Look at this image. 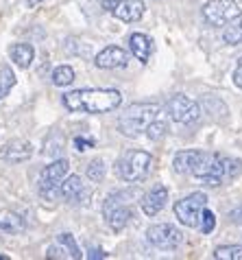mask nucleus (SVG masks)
<instances>
[{
	"label": "nucleus",
	"mask_w": 242,
	"mask_h": 260,
	"mask_svg": "<svg viewBox=\"0 0 242 260\" xmlns=\"http://www.w3.org/2000/svg\"><path fill=\"white\" fill-rule=\"evenodd\" d=\"M240 173H242V160L218 155V153H212V151H201L196 164L192 166L190 175L198 177L208 188H218L225 182L236 179Z\"/></svg>",
	"instance_id": "f257e3e1"
},
{
	"label": "nucleus",
	"mask_w": 242,
	"mask_h": 260,
	"mask_svg": "<svg viewBox=\"0 0 242 260\" xmlns=\"http://www.w3.org/2000/svg\"><path fill=\"white\" fill-rule=\"evenodd\" d=\"M63 107L70 112L83 114H107L118 110L123 103V94L111 88H83L63 94Z\"/></svg>",
	"instance_id": "f03ea898"
},
{
	"label": "nucleus",
	"mask_w": 242,
	"mask_h": 260,
	"mask_svg": "<svg viewBox=\"0 0 242 260\" xmlns=\"http://www.w3.org/2000/svg\"><path fill=\"white\" fill-rule=\"evenodd\" d=\"M159 116H164V114L157 103H133L131 107H127V110L120 114L118 129L127 138H138V136L144 134L146 127Z\"/></svg>",
	"instance_id": "7ed1b4c3"
},
{
	"label": "nucleus",
	"mask_w": 242,
	"mask_h": 260,
	"mask_svg": "<svg viewBox=\"0 0 242 260\" xmlns=\"http://www.w3.org/2000/svg\"><path fill=\"white\" fill-rule=\"evenodd\" d=\"M68 171H70V164L66 157H59V160H55L53 164H48L46 169L39 173V182H37L42 197L48 201H55L57 197H61V182H63V177L68 175Z\"/></svg>",
	"instance_id": "20e7f679"
},
{
	"label": "nucleus",
	"mask_w": 242,
	"mask_h": 260,
	"mask_svg": "<svg viewBox=\"0 0 242 260\" xmlns=\"http://www.w3.org/2000/svg\"><path fill=\"white\" fill-rule=\"evenodd\" d=\"M151 153L146 151H129L118 162V173L125 182H142L151 171Z\"/></svg>",
	"instance_id": "39448f33"
},
{
	"label": "nucleus",
	"mask_w": 242,
	"mask_h": 260,
	"mask_svg": "<svg viewBox=\"0 0 242 260\" xmlns=\"http://www.w3.org/2000/svg\"><path fill=\"white\" fill-rule=\"evenodd\" d=\"M203 20L210 26H225L229 24L233 18L240 16V7L236 0H208L203 5Z\"/></svg>",
	"instance_id": "423d86ee"
},
{
	"label": "nucleus",
	"mask_w": 242,
	"mask_h": 260,
	"mask_svg": "<svg viewBox=\"0 0 242 260\" xmlns=\"http://www.w3.org/2000/svg\"><path fill=\"white\" fill-rule=\"evenodd\" d=\"M103 216L107 221V225L113 230V232H120L129 225L131 221V210L129 206L123 201V194L120 192H111L103 204Z\"/></svg>",
	"instance_id": "0eeeda50"
},
{
	"label": "nucleus",
	"mask_w": 242,
	"mask_h": 260,
	"mask_svg": "<svg viewBox=\"0 0 242 260\" xmlns=\"http://www.w3.org/2000/svg\"><path fill=\"white\" fill-rule=\"evenodd\" d=\"M166 112H168V116L175 122H179V125H192V122H196L201 118V107H198V103L188 99L186 94H175L168 101Z\"/></svg>",
	"instance_id": "6e6552de"
},
{
	"label": "nucleus",
	"mask_w": 242,
	"mask_h": 260,
	"mask_svg": "<svg viewBox=\"0 0 242 260\" xmlns=\"http://www.w3.org/2000/svg\"><path fill=\"white\" fill-rule=\"evenodd\" d=\"M205 206H208V197H205V192H190L188 197H183V199H179L175 204V216L186 228H196L198 212H201Z\"/></svg>",
	"instance_id": "1a4fd4ad"
},
{
	"label": "nucleus",
	"mask_w": 242,
	"mask_h": 260,
	"mask_svg": "<svg viewBox=\"0 0 242 260\" xmlns=\"http://www.w3.org/2000/svg\"><path fill=\"white\" fill-rule=\"evenodd\" d=\"M146 238L157 249H177L183 243V232L170 223H155L146 230Z\"/></svg>",
	"instance_id": "9d476101"
},
{
	"label": "nucleus",
	"mask_w": 242,
	"mask_h": 260,
	"mask_svg": "<svg viewBox=\"0 0 242 260\" xmlns=\"http://www.w3.org/2000/svg\"><path fill=\"white\" fill-rule=\"evenodd\" d=\"M166 201H168V188L164 184H157L148 190L144 197H142L140 206H142V212L146 216H157L164 208H166Z\"/></svg>",
	"instance_id": "9b49d317"
},
{
	"label": "nucleus",
	"mask_w": 242,
	"mask_h": 260,
	"mask_svg": "<svg viewBox=\"0 0 242 260\" xmlns=\"http://www.w3.org/2000/svg\"><path fill=\"white\" fill-rule=\"evenodd\" d=\"M31 155H33V144H31V142H26V140H22V138L9 140L3 149H0V160L11 162V164L26 162Z\"/></svg>",
	"instance_id": "f8f14e48"
},
{
	"label": "nucleus",
	"mask_w": 242,
	"mask_h": 260,
	"mask_svg": "<svg viewBox=\"0 0 242 260\" xmlns=\"http://www.w3.org/2000/svg\"><path fill=\"white\" fill-rule=\"evenodd\" d=\"M90 197V190L85 188V184L81 182L79 175H68L61 182V199L68 204H85V199Z\"/></svg>",
	"instance_id": "ddd939ff"
},
{
	"label": "nucleus",
	"mask_w": 242,
	"mask_h": 260,
	"mask_svg": "<svg viewBox=\"0 0 242 260\" xmlns=\"http://www.w3.org/2000/svg\"><path fill=\"white\" fill-rule=\"evenodd\" d=\"M96 66L98 68H105V70H113V68H125L129 63V57L120 46H107L103 48L101 53L96 55Z\"/></svg>",
	"instance_id": "4468645a"
},
{
	"label": "nucleus",
	"mask_w": 242,
	"mask_h": 260,
	"mask_svg": "<svg viewBox=\"0 0 242 260\" xmlns=\"http://www.w3.org/2000/svg\"><path fill=\"white\" fill-rule=\"evenodd\" d=\"M146 5L144 0H120V3L113 7V16L123 22H138V20L144 16Z\"/></svg>",
	"instance_id": "2eb2a0df"
},
{
	"label": "nucleus",
	"mask_w": 242,
	"mask_h": 260,
	"mask_svg": "<svg viewBox=\"0 0 242 260\" xmlns=\"http://www.w3.org/2000/svg\"><path fill=\"white\" fill-rule=\"evenodd\" d=\"M129 48H131V53H133V57L138 61L146 63L148 59H151L153 46H151V40H148L144 33H133V35H129Z\"/></svg>",
	"instance_id": "dca6fc26"
},
{
	"label": "nucleus",
	"mask_w": 242,
	"mask_h": 260,
	"mask_svg": "<svg viewBox=\"0 0 242 260\" xmlns=\"http://www.w3.org/2000/svg\"><path fill=\"white\" fill-rule=\"evenodd\" d=\"M198 153H201L198 149H186V151H179V153L175 155V162H173L175 171L179 173V175H190V173H192V166H194V164H196V160H198Z\"/></svg>",
	"instance_id": "f3484780"
},
{
	"label": "nucleus",
	"mask_w": 242,
	"mask_h": 260,
	"mask_svg": "<svg viewBox=\"0 0 242 260\" xmlns=\"http://www.w3.org/2000/svg\"><path fill=\"white\" fill-rule=\"evenodd\" d=\"M9 55L11 59L18 63L20 68H28L33 63V57H35V50L31 44H13L9 48Z\"/></svg>",
	"instance_id": "a211bd4d"
},
{
	"label": "nucleus",
	"mask_w": 242,
	"mask_h": 260,
	"mask_svg": "<svg viewBox=\"0 0 242 260\" xmlns=\"http://www.w3.org/2000/svg\"><path fill=\"white\" fill-rule=\"evenodd\" d=\"M24 230V219L16 212H0V232L18 234Z\"/></svg>",
	"instance_id": "6ab92c4d"
},
{
	"label": "nucleus",
	"mask_w": 242,
	"mask_h": 260,
	"mask_svg": "<svg viewBox=\"0 0 242 260\" xmlns=\"http://www.w3.org/2000/svg\"><path fill=\"white\" fill-rule=\"evenodd\" d=\"M227 28L223 31V40L225 44H240L242 42V13L238 18H233L229 24H225Z\"/></svg>",
	"instance_id": "aec40b11"
},
{
	"label": "nucleus",
	"mask_w": 242,
	"mask_h": 260,
	"mask_svg": "<svg viewBox=\"0 0 242 260\" xmlns=\"http://www.w3.org/2000/svg\"><path fill=\"white\" fill-rule=\"evenodd\" d=\"M196 228L201 230L203 234H212V232H214V228H216V216H214V212H212V210H208V206H205L203 210L198 212Z\"/></svg>",
	"instance_id": "412c9836"
},
{
	"label": "nucleus",
	"mask_w": 242,
	"mask_h": 260,
	"mask_svg": "<svg viewBox=\"0 0 242 260\" xmlns=\"http://www.w3.org/2000/svg\"><path fill=\"white\" fill-rule=\"evenodd\" d=\"M214 258L218 260H242V247L240 245H220L214 249Z\"/></svg>",
	"instance_id": "4be33fe9"
},
{
	"label": "nucleus",
	"mask_w": 242,
	"mask_h": 260,
	"mask_svg": "<svg viewBox=\"0 0 242 260\" xmlns=\"http://www.w3.org/2000/svg\"><path fill=\"white\" fill-rule=\"evenodd\" d=\"M74 81V70L70 66H59L55 68L53 72V83L57 85V88H66V85H70Z\"/></svg>",
	"instance_id": "5701e85b"
},
{
	"label": "nucleus",
	"mask_w": 242,
	"mask_h": 260,
	"mask_svg": "<svg viewBox=\"0 0 242 260\" xmlns=\"http://www.w3.org/2000/svg\"><path fill=\"white\" fill-rule=\"evenodd\" d=\"M13 85H16V75H13V70L9 66H3L0 68V99L9 94Z\"/></svg>",
	"instance_id": "b1692460"
},
{
	"label": "nucleus",
	"mask_w": 242,
	"mask_h": 260,
	"mask_svg": "<svg viewBox=\"0 0 242 260\" xmlns=\"http://www.w3.org/2000/svg\"><path fill=\"white\" fill-rule=\"evenodd\" d=\"M166 132H168V125H166V120H164V116H159V118H155L151 125L146 127V136L151 140H162L164 136H166Z\"/></svg>",
	"instance_id": "393cba45"
},
{
	"label": "nucleus",
	"mask_w": 242,
	"mask_h": 260,
	"mask_svg": "<svg viewBox=\"0 0 242 260\" xmlns=\"http://www.w3.org/2000/svg\"><path fill=\"white\" fill-rule=\"evenodd\" d=\"M57 241H59L61 247L68 251L70 258H81V249H79V245H76L72 234H68V232L66 234H59V236H57Z\"/></svg>",
	"instance_id": "a878e982"
},
{
	"label": "nucleus",
	"mask_w": 242,
	"mask_h": 260,
	"mask_svg": "<svg viewBox=\"0 0 242 260\" xmlns=\"http://www.w3.org/2000/svg\"><path fill=\"white\" fill-rule=\"evenodd\" d=\"M105 173H107V169H105V162L103 160H92L90 166H88V177L92 179V182H103L105 179Z\"/></svg>",
	"instance_id": "bb28decb"
},
{
	"label": "nucleus",
	"mask_w": 242,
	"mask_h": 260,
	"mask_svg": "<svg viewBox=\"0 0 242 260\" xmlns=\"http://www.w3.org/2000/svg\"><path fill=\"white\" fill-rule=\"evenodd\" d=\"M74 147H76V151L81 153V151L94 147V140H92V138H74Z\"/></svg>",
	"instance_id": "cd10ccee"
},
{
	"label": "nucleus",
	"mask_w": 242,
	"mask_h": 260,
	"mask_svg": "<svg viewBox=\"0 0 242 260\" xmlns=\"http://www.w3.org/2000/svg\"><path fill=\"white\" fill-rule=\"evenodd\" d=\"M233 83H236L238 88H242V59H238V66L233 70Z\"/></svg>",
	"instance_id": "c85d7f7f"
},
{
	"label": "nucleus",
	"mask_w": 242,
	"mask_h": 260,
	"mask_svg": "<svg viewBox=\"0 0 242 260\" xmlns=\"http://www.w3.org/2000/svg\"><path fill=\"white\" fill-rule=\"evenodd\" d=\"M46 256H48V258H66L68 251H66V249H55V247H51Z\"/></svg>",
	"instance_id": "c756f323"
},
{
	"label": "nucleus",
	"mask_w": 242,
	"mask_h": 260,
	"mask_svg": "<svg viewBox=\"0 0 242 260\" xmlns=\"http://www.w3.org/2000/svg\"><path fill=\"white\" fill-rule=\"evenodd\" d=\"M229 219L233 221V223H238V225H242V206H238L236 210H231V214H229Z\"/></svg>",
	"instance_id": "7c9ffc66"
},
{
	"label": "nucleus",
	"mask_w": 242,
	"mask_h": 260,
	"mask_svg": "<svg viewBox=\"0 0 242 260\" xmlns=\"http://www.w3.org/2000/svg\"><path fill=\"white\" fill-rule=\"evenodd\" d=\"M109 254H107V251H103V249H94V247H92L90 251H88V258H92V260H94V258H107Z\"/></svg>",
	"instance_id": "2f4dec72"
},
{
	"label": "nucleus",
	"mask_w": 242,
	"mask_h": 260,
	"mask_svg": "<svg viewBox=\"0 0 242 260\" xmlns=\"http://www.w3.org/2000/svg\"><path fill=\"white\" fill-rule=\"evenodd\" d=\"M118 3H120V0H101L103 9H107V11H113V7H116Z\"/></svg>",
	"instance_id": "473e14b6"
},
{
	"label": "nucleus",
	"mask_w": 242,
	"mask_h": 260,
	"mask_svg": "<svg viewBox=\"0 0 242 260\" xmlns=\"http://www.w3.org/2000/svg\"><path fill=\"white\" fill-rule=\"evenodd\" d=\"M26 3H28V7H37L39 3H44V0H26Z\"/></svg>",
	"instance_id": "72a5a7b5"
}]
</instances>
